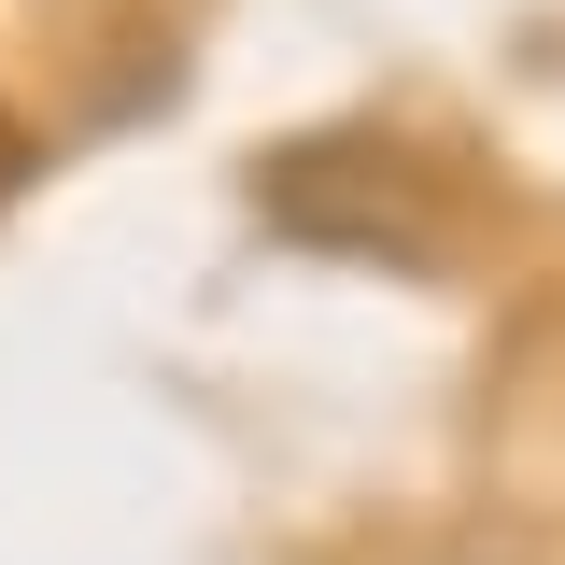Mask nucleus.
<instances>
[{
	"label": "nucleus",
	"mask_w": 565,
	"mask_h": 565,
	"mask_svg": "<svg viewBox=\"0 0 565 565\" xmlns=\"http://www.w3.org/2000/svg\"><path fill=\"white\" fill-rule=\"evenodd\" d=\"M269 226L282 241H353V255H424V212L396 199V170L340 184V156H282L269 170Z\"/></svg>",
	"instance_id": "f257e3e1"
}]
</instances>
